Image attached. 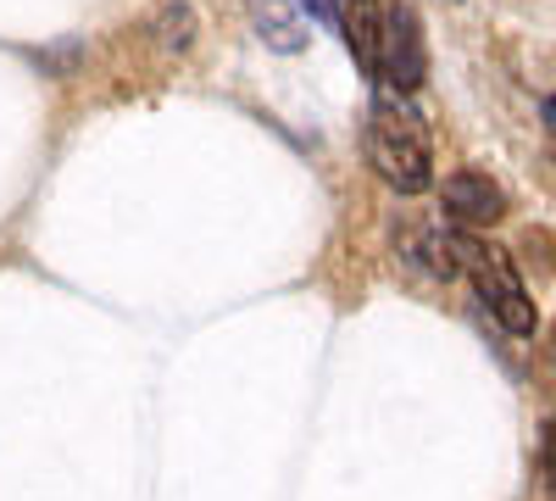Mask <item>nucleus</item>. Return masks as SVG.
I'll list each match as a JSON object with an SVG mask.
<instances>
[{
	"label": "nucleus",
	"mask_w": 556,
	"mask_h": 501,
	"mask_svg": "<svg viewBox=\"0 0 556 501\" xmlns=\"http://www.w3.org/2000/svg\"><path fill=\"white\" fill-rule=\"evenodd\" d=\"M440 256H445V279H468L473 296L484 301V312L495 317V324L506 335H534L540 329V312L518 279L513 256H506L501 246L479 240L473 229H445L440 235Z\"/></svg>",
	"instance_id": "f03ea898"
},
{
	"label": "nucleus",
	"mask_w": 556,
	"mask_h": 501,
	"mask_svg": "<svg viewBox=\"0 0 556 501\" xmlns=\"http://www.w3.org/2000/svg\"><path fill=\"white\" fill-rule=\"evenodd\" d=\"M362 151L374 162V173L390 190L417 196L434 185V140H429V117L417 112L412 96L401 89H379L367 107V128H362Z\"/></svg>",
	"instance_id": "f257e3e1"
},
{
	"label": "nucleus",
	"mask_w": 556,
	"mask_h": 501,
	"mask_svg": "<svg viewBox=\"0 0 556 501\" xmlns=\"http://www.w3.org/2000/svg\"><path fill=\"white\" fill-rule=\"evenodd\" d=\"M440 201H445V217L456 223V229H484V223H495V217L506 212L501 185H495L490 173H473V167L451 173L445 190H440Z\"/></svg>",
	"instance_id": "20e7f679"
},
{
	"label": "nucleus",
	"mask_w": 556,
	"mask_h": 501,
	"mask_svg": "<svg viewBox=\"0 0 556 501\" xmlns=\"http://www.w3.org/2000/svg\"><path fill=\"white\" fill-rule=\"evenodd\" d=\"M429 73V51H424V28H417V12L406 0L379 12V57H374V78H384V89H401L412 96Z\"/></svg>",
	"instance_id": "7ed1b4c3"
},
{
	"label": "nucleus",
	"mask_w": 556,
	"mask_h": 501,
	"mask_svg": "<svg viewBox=\"0 0 556 501\" xmlns=\"http://www.w3.org/2000/svg\"><path fill=\"white\" fill-rule=\"evenodd\" d=\"M329 12H334V23H340V34H345V45H351V57H356V67L374 78V57H379V0H329Z\"/></svg>",
	"instance_id": "423d86ee"
},
{
	"label": "nucleus",
	"mask_w": 556,
	"mask_h": 501,
	"mask_svg": "<svg viewBox=\"0 0 556 501\" xmlns=\"http://www.w3.org/2000/svg\"><path fill=\"white\" fill-rule=\"evenodd\" d=\"M317 23V0H256V34L273 51H301Z\"/></svg>",
	"instance_id": "39448f33"
}]
</instances>
